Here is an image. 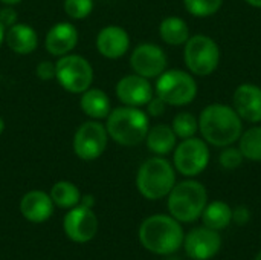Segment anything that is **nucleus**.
<instances>
[{"label": "nucleus", "instance_id": "nucleus-26", "mask_svg": "<svg viewBox=\"0 0 261 260\" xmlns=\"http://www.w3.org/2000/svg\"><path fill=\"white\" fill-rule=\"evenodd\" d=\"M171 129L177 138L187 139V138H191L197 133L199 120H196V116L190 112H180L173 118Z\"/></svg>", "mask_w": 261, "mask_h": 260}, {"label": "nucleus", "instance_id": "nucleus-10", "mask_svg": "<svg viewBox=\"0 0 261 260\" xmlns=\"http://www.w3.org/2000/svg\"><path fill=\"white\" fill-rule=\"evenodd\" d=\"M109 141V133L106 126L98 121L83 123L73 136V152L83 161H93L99 158Z\"/></svg>", "mask_w": 261, "mask_h": 260}, {"label": "nucleus", "instance_id": "nucleus-4", "mask_svg": "<svg viewBox=\"0 0 261 260\" xmlns=\"http://www.w3.org/2000/svg\"><path fill=\"white\" fill-rule=\"evenodd\" d=\"M208 204V193L203 184L194 179H187L174 184L168 193L170 215L184 224L197 221Z\"/></svg>", "mask_w": 261, "mask_h": 260}, {"label": "nucleus", "instance_id": "nucleus-23", "mask_svg": "<svg viewBox=\"0 0 261 260\" xmlns=\"http://www.w3.org/2000/svg\"><path fill=\"white\" fill-rule=\"evenodd\" d=\"M159 34L161 38L171 44V46H179L185 44L187 40L190 38V29L185 20L180 17H167L162 20L159 26Z\"/></svg>", "mask_w": 261, "mask_h": 260}, {"label": "nucleus", "instance_id": "nucleus-17", "mask_svg": "<svg viewBox=\"0 0 261 260\" xmlns=\"http://www.w3.org/2000/svg\"><path fill=\"white\" fill-rule=\"evenodd\" d=\"M96 48L106 58H119L130 48V37L125 29L116 25L106 26L96 37Z\"/></svg>", "mask_w": 261, "mask_h": 260}, {"label": "nucleus", "instance_id": "nucleus-5", "mask_svg": "<svg viewBox=\"0 0 261 260\" xmlns=\"http://www.w3.org/2000/svg\"><path fill=\"white\" fill-rule=\"evenodd\" d=\"M174 184H176L174 167L161 156L147 159L139 167L136 175V187L139 193L150 201H158L168 196Z\"/></svg>", "mask_w": 261, "mask_h": 260}, {"label": "nucleus", "instance_id": "nucleus-15", "mask_svg": "<svg viewBox=\"0 0 261 260\" xmlns=\"http://www.w3.org/2000/svg\"><path fill=\"white\" fill-rule=\"evenodd\" d=\"M234 110L239 116L248 123L261 121V87L257 84H242L236 89L234 97Z\"/></svg>", "mask_w": 261, "mask_h": 260}, {"label": "nucleus", "instance_id": "nucleus-19", "mask_svg": "<svg viewBox=\"0 0 261 260\" xmlns=\"http://www.w3.org/2000/svg\"><path fill=\"white\" fill-rule=\"evenodd\" d=\"M5 41L12 52L28 55L35 51L38 44V35L32 26L24 23H15L6 29Z\"/></svg>", "mask_w": 261, "mask_h": 260}, {"label": "nucleus", "instance_id": "nucleus-39", "mask_svg": "<svg viewBox=\"0 0 261 260\" xmlns=\"http://www.w3.org/2000/svg\"><path fill=\"white\" fill-rule=\"evenodd\" d=\"M255 260H261V251L257 254V257H255Z\"/></svg>", "mask_w": 261, "mask_h": 260}, {"label": "nucleus", "instance_id": "nucleus-33", "mask_svg": "<svg viewBox=\"0 0 261 260\" xmlns=\"http://www.w3.org/2000/svg\"><path fill=\"white\" fill-rule=\"evenodd\" d=\"M0 23L5 28H9L17 23V12H15V9H12V6L6 5L5 8L0 9Z\"/></svg>", "mask_w": 261, "mask_h": 260}, {"label": "nucleus", "instance_id": "nucleus-22", "mask_svg": "<svg viewBox=\"0 0 261 260\" xmlns=\"http://www.w3.org/2000/svg\"><path fill=\"white\" fill-rule=\"evenodd\" d=\"M200 218L205 227L216 230V231H222L228 228L229 224L232 222V210L226 202L214 201V202L206 204Z\"/></svg>", "mask_w": 261, "mask_h": 260}, {"label": "nucleus", "instance_id": "nucleus-20", "mask_svg": "<svg viewBox=\"0 0 261 260\" xmlns=\"http://www.w3.org/2000/svg\"><path fill=\"white\" fill-rule=\"evenodd\" d=\"M80 107L92 120H104L110 113V100L104 90L89 87L81 93Z\"/></svg>", "mask_w": 261, "mask_h": 260}, {"label": "nucleus", "instance_id": "nucleus-6", "mask_svg": "<svg viewBox=\"0 0 261 260\" xmlns=\"http://www.w3.org/2000/svg\"><path fill=\"white\" fill-rule=\"evenodd\" d=\"M156 95L170 106H187L197 95V83L185 70H164L156 81Z\"/></svg>", "mask_w": 261, "mask_h": 260}, {"label": "nucleus", "instance_id": "nucleus-7", "mask_svg": "<svg viewBox=\"0 0 261 260\" xmlns=\"http://www.w3.org/2000/svg\"><path fill=\"white\" fill-rule=\"evenodd\" d=\"M184 60L191 74L199 77H208L219 66L220 51L217 43L211 37L197 34L187 40L184 49Z\"/></svg>", "mask_w": 261, "mask_h": 260}, {"label": "nucleus", "instance_id": "nucleus-38", "mask_svg": "<svg viewBox=\"0 0 261 260\" xmlns=\"http://www.w3.org/2000/svg\"><path fill=\"white\" fill-rule=\"evenodd\" d=\"M3 130H5V121H3V118H0V135L3 133Z\"/></svg>", "mask_w": 261, "mask_h": 260}, {"label": "nucleus", "instance_id": "nucleus-2", "mask_svg": "<svg viewBox=\"0 0 261 260\" xmlns=\"http://www.w3.org/2000/svg\"><path fill=\"white\" fill-rule=\"evenodd\" d=\"M184 230L173 216L154 215L147 218L139 227V241L150 253L167 256L176 253L184 244Z\"/></svg>", "mask_w": 261, "mask_h": 260}, {"label": "nucleus", "instance_id": "nucleus-24", "mask_svg": "<svg viewBox=\"0 0 261 260\" xmlns=\"http://www.w3.org/2000/svg\"><path fill=\"white\" fill-rule=\"evenodd\" d=\"M50 199L55 205L61 208H73L80 204L81 195L76 185L67 181H60L54 184L50 190Z\"/></svg>", "mask_w": 261, "mask_h": 260}, {"label": "nucleus", "instance_id": "nucleus-12", "mask_svg": "<svg viewBox=\"0 0 261 260\" xmlns=\"http://www.w3.org/2000/svg\"><path fill=\"white\" fill-rule=\"evenodd\" d=\"M130 66L135 74L144 78H156L167 67V55L161 46L153 43H142L132 52Z\"/></svg>", "mask_w": 261, "mask_h": 260}, {"label": "nucleus", "instance_id": "nucleus-29", "mask_svg": "<svg viewBox=\"0 0 261 260\" xmlns=\"http://www.w3.org/2000/svg\"><path fill=\"white\" fill-rule=\"evenodd\" d=\"M243 159H245V158H243L240 149L232 147V146L225 147V150H223V152L220 153V156H219L220 166H222L223 169H226V170H234V169L240 167L242 162H243Z\"/></svg>", "mask_w": 261, "mask_h": 260}, {"label": "nucleus", "instance_id": "nucleus-40", "mask_svg": "<svg viewBox=\"0 0 261 260\" xmlns=\"http://www.w3.org/2000/svg\"><path fill=\"white\" fill-rule=\"evenodd\" d=\"M0 80H2V75H0Z\"/></svg>", "mask_w": 261, "mask_h": 260}, {"label": "nucleus", "instance_id": "nucleus-25", "mask_svg": "<svg viewBox=\"0 0 261 260\" xmlns=\"http://www.w3.org/2000/svg\"><path fill=\"white\" fill-rule=\"evenodd\" d=\"M243 158L261 162V127L255 126L242 133L240 136V146H239Z\"/></svg>", "mask_w": 261, "mask_h": 260}, {"label": "nucleus", "instance_id": "nucleus-32", "mask_svg": "<svg viewBox=\"0 0 261 260\" xmlns=\"http://www.w3.org/2000/svg\"><path fill=\"white\" fill-rule=\"evenodd\" d=\"M251 221V211L245 205H239L236 210H232V222L239 227H245Z\"/></svg>", "mask_w": 261, "mask_h": 260}, {"label": "nucleus", "instance_id": "nucleus-14", "mask_svg": "<svg viewBox=\"0 0 261 260\" xmlns=\"http://www.w3.org/2000/svg\"><path fill=\"white\" fill-rule=\"evenodd\" d=\"M116 97L125 106L141 107L153 98V87L148 78L141 75H127L116 84Z\"/></svg>", "mask_w": 261, "mask_h": 260}, {"label": "nucleus", "instance_id": "nucleus-11", "mask_svg": "<svg viewBox=\"0 0 261 260\" xmlns=\"http://www.w3.org/2000/svg\"><path fill=\"white\" fill-rule=\"evenodd\" d=\"M184 248L190 259L210 260L213 259L222 248V236L219 231L208 227L193 228L184 238Z\"/></svg>", "mask_w": 261, "mask_h": 260}, {"label": "nucleus", "instance_id": "nucleus-31", "mask_svg": "<svg viewBox=\"0 0 261 260\" xmlns=\"http://www.w3.org/2000/svg\"><path fill=\"white\" fill-rule=\"evenodd\" d=\"M165 109H167V103H165L162 98H159L158 95L153 97V98L147 103V112H148V115H151V116H161V115H164Z\"/></svg>", "mask_w": 261, "mask_h": 260}, {"label": "nucleus", "instance_id": "nucleus-13", "mask_svg": "<svg viewBox=\"0 0 261 260\" xmlns=\"http://www.w3.org/2000/svg\"><path fill=\"white\" fill-rule=\"evenodd\" d=\"M64 231L73 242L84 244L92 241L98 231V219L92 208L73 207L64 218Z\"/></svg>", "mask_w": 261, "mask_h": 260}, {"label": "nucleus", "instance_id": "nucleus-16", "mask_svg": "<svg viewBox=\"0 0 261 260\" xmlns=\"http://www.w3.org/2000/svg\"><path fill=\"white\" fill-rule=\"evenodd\" d=\"M78 43V31L72 23L60 21L54 25L44 38V48L50 55L63 57L70 54V51Z\"/></svg>", "mask_w": 261, "mask_h": 260}, {"label": "nucleus", "instance_id": "nucleus-36", "mask_svg": "<svg viewBox=\"0 0 261 260\" xmlns=\"http://www.w3.org/2000/svg\"><path fill=\"white\" fill-rule=\"evenodd\" d=\"M5 32H6V28L0 23V44H2L3 40H5Z\"/></svg>", "mask_w": 261, "mask_h": 260}, {"label": "nucleus", "instance_id": "nucleus-1", "mask_svg": "<svg viewBox=\"0 0 261 260\" xmlns=\"http://www.w3.org/2000/svg\"><path fill=\"white\" fill-rule=\"evenodd\" d=\"M203 139L216 147H228L240 139L243 124L239 113L226 104H210L199 116Z\"/></svg>", "mask_w": 261, "mask_h": 260}, {"label": "nucleus", "instance_id": "nucleus-28", "mask_svg": "<svg viewBox=\"0 0 261 260\" xmlns=\"http://www.w3.org/2000/svg\"><path fill=\"white\" fill-rule=\"evenodd\" d=\"M93 9L92 0H64V12L73 20H83Z\"/></svg>", "mask_w": 261, "mask_h": 260}, {"label": "nucleus", "instance_id": "nucleus-37", "mask_svg": "<svg viewBox=\"0 0 261 260\" xmlns=\"http://www.w3.org/2000/svg\"><path fill=\"white\" fill-rule=\"evenodd\" d=\"M2 3H5V5H8V6H12V5H17L18 2H21V0H0Z\"/></svg>", "mask_w": 261, "mask_h": 260}, {"label": "nucleus", "instance_id": "nucleus-9", "mask_svg": "<svg viewBox=\"0 0 261 260\" xmlns=\"http://www.w3.org/2000/svg\"><path fill=\"white\" fill-rule=\"evenodd\" d=\"M174 169L188 178L200 175L210 162V149L200 138L191 136L174 147Z\"/></svg>", "mask_w": 261, "mask_h": 260}, {"label": "nucleus", "instance_id": "nucleus-30", "mask_svg": "<svg viewBox=\"0 0 261 260\" xmlns=\"http://www.w3.org/2000/svg\"><path fill=\"white\" fill-rule=\"evenodd\" d=\"M35 74L40 80L43 81H49V80H54L55 78V63L52 61H41L37 69H35Z\"/></svg>", "mask_w": 261, "mask_h": 260}, {"label": "nucleus", "instance_id": "nucleus-27", "mask_svg": "<svg viewBox=\"0 0 261 260\" xmlns=\"http://www.w3.org/2000/svg\"><path fill=\"white\" fill-rule=\"evenodd\" d=\"M223 0H184L187 11L193 14L194 17L214 15L220 9Z\"/></svg>", "mask_w": 261, "mask_h": 260}, {"label": "nucleus", "instance_id": "nucleus-8", "mask_svg": "<svg viewBox=\"0 0 261 260\" xmlns=\"http://www.w3.org/2000/svg\"><path fill=\"white\" fill-rule=\"evenodd\" d=\"M55 78L64 90L83 93L92 86L93 67L84 57L67 54L55 63Z\"/></svg>", "mask_w": 261, "mask_h": 260}, {"label": "nucleus", "instance_id": "nucleus-3", "mask_svg": "<svg viewBox=\"0 0 261 260\" xmlns=\"http://www.w3.org/2000/svg\"><path fill=\"white\" fill-rule=\"evenodd\" d=\"M109 136L121 146H138L141 144L150 129L148 116L139 107L122 106L110 110L106 123Z\"/></svg>", "mask_w": 261, "mask_h": 260}, {"label": "nucleus", "instance_id": "nucleus-21", "mask_svg": "<svg viewBox=\"0 0 261 260\" xmlns=\"http://www.w3.org/2000/svg\"><path fill=\"white\" fill-rule=\"evenodd\" d=\"M176 139L177 136L173 132V129L165 124H158L153 129H148V133L145 136L148 150L159 156H164L173 152L176 147Z\"/></svg>", "mask_w": 261, "mask_h": 260}, {"label": "nucleus", "instance_id": "nucleus-34", "mask_svg": "<svg viewBox=\"0 0 261 260\" xmlns=\"http://www.w3.org/2000/svg\"><path fill=\"white\" fill-rule=\"evenodd\" d=\"M93 204H95V201H93V196H90V195H86V196L81 199V205H83V207L92 208V207H93Z\"/></svg>", "mask_w": 261, "mask_h": 260}, {"label": "nucleus", "instance_id": "nucleus-35", "mask_svg": "<svg viewBox=\"0 0 261 260\" xmlns=\"http://www.w3.org/2000/svg\"><path fill=\"white\" fill-rule=\"evenodd\" d=\"M248 5L254 6V8H261V0H245Z\"/></svg>", "mask_w": 261, "mask_h": 260}, {"label": "nucleus", "instance_id": "nucleus-18", "mask_svg": "<svg viewBox=\"0 0 261 260\" xmlns=\"http://www.w3.org/2000/svg\"><path fill=\"white\" fill-rule=\"evenodd\" d=\"M20 213L24 219L35 224L47 221L54 213V202L50 195L41 190H32L26 193L20 201Z\"/></svg>", "mask_w": 261, "mask_h": 260}]
</instances>
